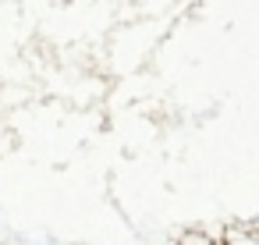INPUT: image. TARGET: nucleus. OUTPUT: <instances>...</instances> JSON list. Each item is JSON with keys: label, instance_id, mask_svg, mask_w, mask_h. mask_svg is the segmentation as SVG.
I'll use <instances>...</instances> for the list:
<instances>
[]
</instances>
